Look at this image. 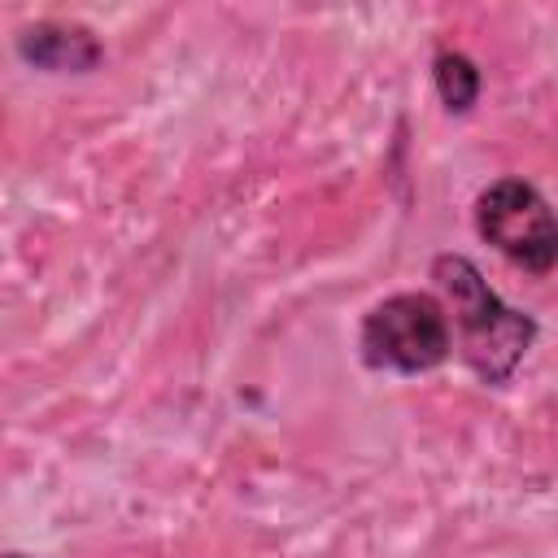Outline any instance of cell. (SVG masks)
Segmentation results:
<instances>
[{"label": "cell", "mask_w": 558, "mask_h": 558, "mask_svg": "<svg viewBox=\"0 0 558 558\" xmlns=\"http://www.w3.org/2000/svg\"><path fill=\"white\" fill-rule=\"evenodd\" d=\"M17 57L26 65H35V70H48V74H87V70H96L105 61V48L83 22L44 17V22L22 26Z\"/></svg>", "instance_id": "277c9868"}, {"label": "cell", "mask_w": 558, "mask_h": 558, "mask_svg": "<svg viewBox=\"0 0 558 558\" xmlns=\"http://www.w3.org/2000/svg\"><path fill=\"white\" fill-rule=\"evenodd\" d=\"M432 78H436V92H440L449 113H466L475 105V96H480V70L462 52H440L432 61Z\"/></svg>", "instance_id": "5b68a950"}, {"label": "cell", "mask_w": 558, "mask_h": 558, "mask_svg": "<svg viewBox=\"0 0 558 558\" xmlns=\"http://www.w3.org/2000/svg\"><path fill=\"white\" fill-rule=\"evenodd\" d=\"M362 362L375 371L423 375L449 357V318L427 292H397L371 305L357 331Z\"/></svg>", "instance_id": "7a4b0ae2"}, {"label": "cell", "mask_w": 558, "mask_h": 558, "mask_svg": "<svg viewBox=\"0 0 558 558\" xmlns=\"http://www.w3.org/2000/svg\"><path fill=\"white\" fill-rule=\"evenodd\" d=\"M0 558H31V554H13V549H0Z\"/></svg>", "instance_id": "8992f818"}, {"label": "cell", "mask_w": 558, "mask_h": 558, "mask_svg": "<svg viewBox=\"0 0 558 558\" xmlns=\"http://www.w3.org/2000/svg\"><path fill=\"white\" fill-rule=\"evenodd\" d=\"M475 231L514 266L549 275L558 262V227L545 196L527 179H497L475 196Z\"/></svg>", "instance_id": "3957f363"}, {"label": "cell", "mask_w": 558, "mask_h": 558, "mask_svg": "<svg viewBox=\"0 0 558 558\" xmlns=\"http://www.w3.org/2000/svg\"><path fill=\"white\" fill-rule=\"evenodd\" d=\"M432 279L445 288L458 314V336H462V362L484 379V384H506L523 353L536 340V318L506 305L480 266L462 253H440L432 262Z\"/></svg>", "instance_id": "6da1fadb"}]
</instances>
